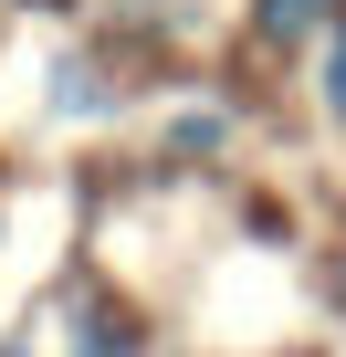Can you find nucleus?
Returning a JSON list of instances; mask_svg holds the SVG:
<instances>
[{"instance_id": "obj_1", "label": "nucleus", "mask_w": 346, "mask_h": 357, "mask_svg": "<svg viewBox=\"0 0 346 357\" xmlns=\"http://www.w3.org/2000/svg\"><path fill=\"white\" fill-rule=\"evenodd\" d=\"M325 11H336V0H262V43H283V53H294Z\"/></svg>"}, {"instance_id": "obj_2", "label": "nucleus", "mask_w": 346, "mask_h": 357, "mask_svg": "<svg viewBox=\"0 0 346 357\" xmlns=\"http://www.w3.org/2000/svg\"><path fill=\"white\" fill-rule=\"evenodd\" d=\"M325 105L346 116V11H336V53H325Z\"/></svg>"}, {"instance_id": "obj_3", "label": "nucleus", "mask_w": 346, "mask_h": 357, "mask_svg": "<svg viewBox=\"0 0 346 357\" xmlns=\"http://www.w3.org/2000/svg\"><path fill=\"white\" fill-rule=\"evenodd\" d=\"M336 294H346V273H336Z\"/></svg>"}]
</instances>
